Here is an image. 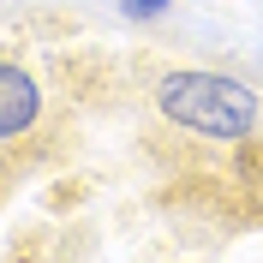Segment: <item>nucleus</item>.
<instances>
[{"label": "nucleus", "mask_w": 263, "mask_h": 263, "mask_svg": "<svg viewBox=\"0 0 263 263\" xmlns=\"http://www.w3.org/2000/svg\"><path fill=\"white\" fill-rule=\"evenodd\" d=\"M149 108L162 126H174L192 144H239L263 138V96L251 84L210 72V66H167L149 78Z\"/></svg>", "instance_id": "1"}, {"label": "nucleus", "mask_w": 263, "mask_h": 263, "mask_svg": "<svg viewBox=\"0 0 263 263\" xmlns=\"http://www.w3.org/2000/svg\"><path fill=\"white\" fill-rule=\"evenodd\" d=\"M263 192L239 174V180H215L210 167H197V174H185L174 192H162V210L167 221L185 233V239H197V246H215V239H228V233L239 228H257Z\"/></svg>", "instance_id": "2"}, {"label": "nucleus", "mask_w": 263, "mask_h": 263, "mask_svg": "<svg viewBox=\"0 0 263 263\" xmlns=\"http://www.w3.org/2000/svg\"><path fill=\"white\" fill-rule=\"evenodd\" d=\"M54 144H60V102L18 54H0V149L18 167H36L54 156Z\"/></svg>", "instance_id": "3"}, {"label": "nucleus", "mask_w": 263, "mask_h": 263, "mask_svg": "<svg viewBox=\"0 0 263 263\" xmlns=\"http://www.w3.org/2000/svg\"><path fill=\"white\" fill-rule=\"evenodd\" d=\"M167 6H174V0H120V18H132V24H156V18H167Z\"/></svg>", "instance_id": "4"}, {"label": "nucleus", "mask_w": 263, "mask_h": 263, "mask_svg": "<svg viewBox=\"0 0 263 263\" xmlns=\"http://www.w3.org/2000/svg\"><path fill=\"white\" fill-rule=\"evenodd\" d=\"M246 180L263 192V138H251V144H246Z\"/></svg>", "instance_id": "5"}, {"label": "nucleus", "mask_w": 263, "mask_h": 263, "mask_svg": "<svg viewBox=\"0 0 263 263\" xmlns=\"http://www.w3.org/2000/svg\"><path fill=\"white\" fill-rule=\"evenodd\" d=\"M18 174H24V167H18V162H12V156H6V149H0V185H12V180H18Z\"/></svg>", "instance_id": "6"}]
</instances>
